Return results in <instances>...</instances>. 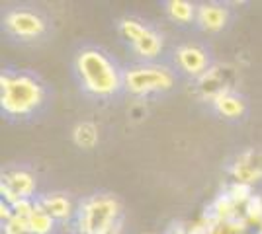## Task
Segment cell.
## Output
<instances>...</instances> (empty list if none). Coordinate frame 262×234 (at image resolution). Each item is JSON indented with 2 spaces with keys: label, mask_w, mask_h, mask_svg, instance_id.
<instances>
[{
  "label": "cell",
  "mask_w": 262,
  "mask_h": 234,
  "mask_svg": "<svg viewBox=\"0 0 262 234\" xmlns=\"http://www.w3.org/2000/svg\"><path fill=\"white\" fill-rule=\"evenodd\" d=\"M71 78L88 103L114 106L125 100V61L106 45L78 43L71 55Z\"/></svg>",
  "instance_id": "obj_1"
},
{
  "label": "cell",
  "mask_w": 262,
  "mask_h": 234,
  "mask_svg": "<svg viewBox=\"0 0 262 234\" xmlns=\"http://www.w3.org/2000/svg\"><path fill=\"white\" fill-rule=\"evenodd\" d=\"M55 106L53 84L35 68L6 65L0 72V117L10 125H35Z\"/></svg>",
  "instance_id": "obj_2"
},
{
  "label": "cell",
  "mask_w": 262,
  "mask_h": 234,
  "mask_svg": "<svg viewBox=\"0 0 262 234\" xmlns=\"http://www.w3.org/2000/svg\"><path fill=\"white\" fill-rule=\"evenodd\" d=\"M2 35L16 47H37L51 41L55 34V20L51 12L30 2L6 4L0 14Z\"/></svg>",
  "instance_id": "obj_3"
},
{
  "label": "cell",
  "mask_w": 262,
  "mask_h": 234,
  "mask_svg": "<svg viewBox=\"0 0 262 234\" xmlns=\"http://www.w3.org/2000/svg\"><path fill=\"white\" fill-rule=\"evenodd\" d=\"M116 32L123 45L127 61L139 63H157L166 61L170 39H166L163 30L155 22L139 14H123L116 22Z\"/></svg>",
  "instance_id": "obj_4"
},
{
  "label": "cell",
  "mask_w": 262,
  "mask_h": 234,
  "mask_svg": "<svg viewBox=\"0 0 262 234\" xmlns=\"http://www.w3.org/2000/svg\"><path fill=\"white\" fill-rule=\"evenodd\" d=\"M182 86L174 68L168 61L157 63H139V61H125V100H141L166 96Z\"/></svg>",
  "instance_id": "obj_5"
},
{
  "label": "cell",
  "mask_w": 262,
  "mask_h": 234,
  "mask_svg": "<svg viewBox=\"0 0 262 234\" xmlns=\"http://www.w3.org/2000/svg\"><path fill=\"white\" fill-rule=\"evenodd\" d=\"M166 61L174 68L182 84L200 82L208 78L209 72H213L215 51L206 39H180L170 41Z\"/></svg>",
  "instance_id": "obj_6"
},
{
  "label": "cell",
  "mask_w": 262,
  "mask_h": 234,
  "mask_svg": "<svg viewBox=\"0 0 262 234\" xmlns=\"http://www.w3.org/2000/svg\"><path fill=\"white\" fill-rule=\"evenodd\" d=\"M73 223L77 234H106L120 224V203L110 193H94L80 201Z\"/></svg>",
  "instance_id": "obj_7"
},
{
  "label": "cell",
  "mask_w": 262,
  "mask_h": 234,
  "mask_svg": "<svg viewBox=\"0 0 262 234\" xmlns=\"http://www.w3.org/2000/svg\"><path fill=\"white\" fill-rule=\"evenodd\" d=\"M235 20V12L227 2H198L194 30L204 35L221 34L229 30Z\"/></svg>",
  "instance_id": "obj_8"
},
{
  "label": "cell",
  "mask_w": 262,
  "mask_h": 234,
  "mask_svg": "<svg viewBox=\"0 0 262 234\" xmlns=\"http://www.w3.org/2000/svg\"><path fill=\"white\" fill-rule=\"evenodd\" d=\"M209 103H211V110L213 113L221 117L223 121H233L239 123L243 121L247 115H249V103H247V98L235 92V90H217L211 98H209Z\"/></svg>",
  "instance_id": "obj_9"
},
{
  "label": "cell",
  "mask_w": 262,
  "mask_h": 234,
  "mask_svg": "<svg viewBox=\"0 0 262 234\" xmlns=\"http://www.w3.org/2000/svg\"><path fill=\"white\" fill-rule=\"evenodd\" d=\"M35 178L32 172L24 168H6L2 172V193L16 203V201H30L35 199Z\"/></svg>",
  "instance_id": "obj_10"
},
{
  "label": "cell",
  "mask_w": 262,
  "mask_h": 234,
  "mask_svg": "<svg viewBox=\"0 0 262 234\" xmlns=\"http://www.w3.org/2000/svg\"><path fill=\"white\" fill-rule=\"evenodd\" d=\"M35 207H39L49 217H53L57 223L63 221H73L77 215V207L73 205V201L67 197L65 193H49V195H41L37 199H33Z\"/></svg>",
  "instance_id": "obj_11"
},
{
  "label": "cell",
  "mask_w": 262,
  "mask_h": 234,
  "mask_svg": "<svg viewBox=\"0 0 262 234\" xmlns=\"http://www.w3.org/2000/svg\"><path fill=\"white\" fill-rule=\"evenodd\" d=\"M233 174L241 181H258L262 179V152L260 150H247L237 156L233 164Z\"/></svg>",
  "instance_id": "obj_12"
},
{
  "label": "cell",
  "mask_w": 262,
  "mask_h": 234,
  "mask_svg": "<svg viewBox=\"0 0 262 234\" xmlns=\"http://www.w3.org/2000/svg\"><path fill=\"white\" fill-rule=\"evenodd\" d=\"M164 14L168 22H172L178 28H190L194 30L198 14V2H188V0H168L164 2Z\"/></svg>",
  "instance_id": "obj_13"
},
{
  "label": "cell",
  "mask_w": 262,
  "mask_h": 234,
  "mask_svg": "<svg viewBox=\"0 0 262 234\" xmlns=\"http://www.w3.org/2000/svg\"><path fill=\"white\" fill-rule=\"evenodd\" d=\"M61 223H57L53 217H49L39 207H35L32 215L26 219V226H28V234H57Z\"/></svg>",
  "instance_id": "obj_14"
},
{
  "label": "cell",
  "mask_w": 262,
  "mask_h": 234,
  "mask_svg": "<svg viewBox=\"0 0 262 234\" xmlns=\"http://www.w3.org/2000/svg\"><path fill=\"white\" fill-rule=\"evenodd\" d=\"M73 139H75V145L80 146V148H94L96 143H98V127L90 121H82L78 123L73 131Z\"/></svg>",
  "instance_id": "obj_15"
}]
</instances>
